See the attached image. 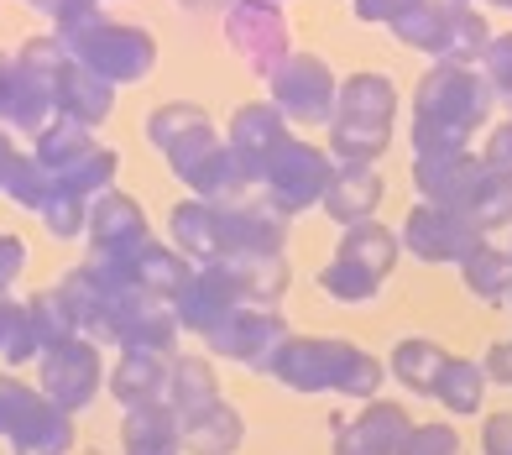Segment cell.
<instances>
[{
  "label": "cell",
  "instance_id": "obj_1",
  "mask_svg": "<svg viewBox=\"0 0 512 455\" xmlns=\"http://www.w3.org/2000/svg\"><path fill=\"white\" fill-rule=\"evenodd\" d=\"M492 84L476 63H434L413 89V152H460L492 121Z\"/></svg>",
  "mask_w": 512,
  "mask_h": 455
},
{
  "label": "cell",
  "instance_id": "obj_2",
  "mask_svg": "<svg viewBox=\"0 0 512 455\" xmlns=\"http://www.w3.org/2000/svg\"><path fill=\"white\" fill-rule=\"evenodd\" d=\"M272 377L283 382L288 393H340L371 403L382 398L387 367L382 356L361 351L356 340H335V335H288L283 356H277Z\"/></svg>",
  "mask_w": 512,
  "mask_h": 455
},
{
  "label": "cell",
  "instance_id": "obj_3",
  "mask_svg": "<svg viewBox=\"0 0 512 455\" xmlns=\"http://www.w3.org/2000/svg\"><path fill=\"white\" fill-rule=\"evenodd\" d=\"M392 121H398V84L387 74H351L335 89L330 110V157L340 163H377L392 147Z\"/></svg>",
  "mask_w": 512,
  "mask_h": 455
},
{
  "label": "cell",
  "instance_id": "obj_4",
  "mask_svg": "<svg viewBox=\"0 0 512 455\" xmlns=\"http://www.w3.org/2000/svg\"><path fill=\"white\" fill-rule=\"evenodd\" d=\"M398 257H403V241H398V231H387L382 220L345 225L335 257L319 267V288L330 293L335 304H371L382 293V283L392 278Z\"/></svg>",
  "mask_w": 512,
  "mask_h": 455
},
{
  "label": "cell",
  "instance_id": "obj_5",
  "mask_svg": "<svg viewBox=\"0 0 512 455\" xmlns=\"http://www.w3.org/2000/svg\"><path fill=\"white\" fill-rule=\"evenodd\" d=\"M63 48L74 63L95 68L110 84H142L157 68V37L147 27H136V21L95 16V21H84L79 32H63Z\"/></svg>",
  "mask_w": 512,
  "mask_h": 455
},
{
  "label": "cell",
  "instance_id": "obj_6",
  "mask_svg": "<svg viewBox=\"0 0 512 455\" xmlns=\"http://www.w3.org/2000/svg\"><path fill=\"white\" fill-rule=\"evenodd\" d=\"M209 220H215V252H220V262L225 257H277L288 246V225H293L262 189H251L241 199L209 204Z\"/></svg>",
  "mask_w": 512,
  "mask_h": 455
},
{
  "label": "cell",
  "instance_id": "obj_7",
  "mask_svg": "<svg viewBox=\"0 0 512 455\" xmlns=\"http://www.w3.org/2000/svg\"><path fill=\"white\" fill-rule=\"evenodd\" d=\"M330 178H335L330 152L314 147V142H304V136H288L283 152L272 157V168H267V178H262L256 189H262L288 220H298L304 210H319V204H324Z\"/></svg>",
  "mask_w": 512,
  "mask_h": 455
},
{
  "label": "cell",
  "instance_id": "obj_8",
  "mask_svg": "<svg viewBox=\"0 0 512 455\" xmlns=\"http://www.w3.org/2000/svg\"><path fill=\"white\" fill-rule=\"evenodd\" d=\"M105 377H110V367L100 361V346L84 340V335H74V340H63V346L37 356V388L53 408H63V414H84V408L100 398Z\"/></svg>",
  "mask_w": 512,
  "mask_h": 455
},
{
  "label": "cell",
  "instance_id": "obj_9",
  "mask_svg": "<svg viewBox=\"0 0 512 455\" xmlns=\"http://www.w3.org/2000/svg\"><path fill=\"white\" fill-rule=\"evenodd\" d=\"M288 335L293 330H288V320L277 309L241 304V309H230L204 340H209V351H215L220 361H241V367L272 377L277 356H283V346H288Z\"/></svg>",
  "mask_w": 512,
  "mask_h": 455
},
{
  "label": "cell",
  "instance_id": "obj_10",
  "mask_svg": "<svg viewBox=\"0 0 512 455\" xmlns=\"http://www.w3.org/2000/svg\"><path fill=\"white\" fill-rule=\"evenodd\" d=\"M398 241H403V252H413L418 262H429V267H460L486 236L455 210V204L418 199L408 210V220H403Z\"/></svg>",
  "mask_w": 512,
  "mask_h": 455
},
{
  "label": "cell",
  "instance_id": "obj_11",
  "mask_svg": "<svg viewBox=\"0 0 512 455\" xmlns=\"http://www.w3.org/2000/svg\"><path fill=\"white\" fill-rule=\"evenodd\" d=\"M267 89H272L267 100L288 116V126L293 121L298 126H324L330 110H335L340 79H335V68L324 63L319 53H288L283 63H277V74L267 79Z\"/></svg>",
  "mask_w": 512,
  "mask_h": 455
},
{
  "label": "cell",
  "instance_id": "obj_12",
  "mask_svg": "<svg viewBox=\"0 0 512 455\" xmlns=\"http://www.w3.org/2000/svg\"><path fill=\"white\" fill-rule=\"evenodd\" d=\"M225 42L236 48V58L251 68L256 79H272L277 63H283L288 48V16L272 0H236L225 11Z\"/></svg>",
  "mask_w": 512,
  "mask_h": 455
},
{
  "label": "cell",
  "instance_id": "obj_13",
  "mask_svg": "<svg viewBox=\"0 0 512 455\" xmlns=\"http://www.w3.org/2000/svg\"><path fill=\"white\" fill-rule=\"evenodd\" d=\"M178 314L168 299H157L147 288H126L121 299H115V320H110V346L121 351H162V356H178Z\"/></svg>",
  "mask_w": 512,
  "mask_h": 455
},
{
  "label": "cell",
  "instance_id": "obj_14",
  "mask_svg": "<svg viewBox=\"0 0 512 455\" xmlns=\"http://www.w3.org/2000/svg\"><path fill=\"white\" fill-rule=\"evenodd\" d=\"M84 231H89V257H100V262H131L152 241L147 210L121 189H105V194L89 199V225Z\"/></svg>",
  "mask_w": 512,
  "mask_h": 455
},
{
  "label": "cell",
  "instance_id": "obj_15",
  "mask_svg": "<svg viewBox=\"0 0 512 455\" xmlns=\"http://www.w3.org/2000/svg\"><path fill=\"white\" fill-rule=\"evenodd\" d=\"M293 136L288 116L277 110L272 100H246L236 116H230V131H225V147L236 152V163L246 168V184L256 189L272 168V157L283 152V142Z\"/></svg>",
  "mask_w": 512,
  "mask_h": 455
},
{
  "label": "cell",
  "instance_id": "obj_16",
  "mask_svg": "<svg viewBox=\"0 0 512 455\" xmlns=\"http://www.w3.org/2000/svg\"><path fill=\"white\" fill-rule=\"evenodd\" d=\"M408 429H413V419L403 403L371 398V403H361V414L330 419V440H335V455H398Z\"/></svg>",
  "mask_w": 512,
  "mask_h": 455
},
{
  "label": "cell",
  "instance_id": "obj_17",
  "mask_svg": "<svg viewBox=\"0 0 512 455\" xmlns=\"http://www.w3.org/2000/svg\"><path fill=\"white\" fill-rule=\"evenodd\" d=\"M481 173H486V163L471 147H460V152H413V189L429 204H455L460 210V199L476 189Z\"/></svg>",
  "mask_w": 512,
  "mask_h": 455
},
{
  "label": "cell",
  "instance_id": "obj_18",
  "mask_svg": "<svg viewBox=\"0 0 512 455\" xmlns=\"http://www.w3.org/2000/svg\"><path fill=\"white\" fill-rule=\"evenodd\" d=\"M382 194H387V178L377 173V163H335V178H330V189H324L319 210L345 231V225L377 220Z\"/></svg>",
  "mask_w": 512,
  "mask_h": 455
},
{
  "label": "cell",
  "instance_id": "obj_19",
  "mask_svg": "<svg viewBox=\"0 0 512 455\" xmlns=\"http://www.w3.org/2000/svg\"><path fill=\"white\" fill-rule=\"evenodd\" d=\"M230 309H241V293H236V283H230V272H225L220 262H215V267H194L189 288L173 299L178 325L194 330V335H209Z\"/></svg>",
  "mask_w": 512,
  "mask_h": 455
},
{
  "label": "cell",
  "instance_id": "obj_20",
  "mask_svg": "<svg viewBox=\"0 0 512 455\" xmlns=\"http://www.w3.org/2000/svg\"><path fill=\"white\" fill-rule=\"evenodd\" d=\"M168 382H173V356L121 351V361H115L110 377H105V388L121 408H147V403H168Z\"/></svg>",
  "mask_w": 512,
  "mask_h": 455
},
{
  "label": "cell",
  "instance_id": "obj_21",
  "mask_svg": "<svg viewBox=\"0 0 512 455\" xmlns=\"http://www.w3.org/2000/svg\"><path fill=\"white\" fill-rule=\"evenodd\" d=\"M178 435H183V455H236L246 440V419H241V408L215 398V403H199L189 414H178Z\"/></svg>",
  "mask_w": 512,
  "mask_h": 455
},
{
  "label": "cell",
  "instance_id": "obj_22",
  "mask_svg": "<svg viewBox=\"0 0 512 455\" xmlns=\"http://www.w3.org/2000/svg\"><path fill=\"white\" fill-rule=\"evenodd\" d=\"M121 455H183L173 403L121 408Z\"/></svg>",
  "mask_w": 512,
  "mask_h": 455
},
{
  "label": "cell",
  "instance_id": "obj_23",
  "mask_svg": "<svg viewBox=\"0 0 512 455\" xmlns=\"http://www.w3.org/2000/svg\"><path fill=\"white\" fill-rule=\"evenodd\" d=\"M110 110H115V84L100 79L95 68H84V63H68L63 79H58V116L95 131L100 121H110Z\"/></svg>",
  "mask_w": 512,
  "mask_h": 455
},
{
  "label": "cell",
  "instance_id": "obj_24",
  "mask_svg": "<svg viewBox=\"0 0 512 455\" xmlns=\"http://www.w3.org/2000/svg\"><path fill=\"white\" fill-rule=\"evenodd\" d=\"M126 272H131V283L136 288H147V293H157V299H178L183 288H189V278H194V262L178 252L173 241H147L142 252H136L131 262H121Z\"/></svg>",
  "mask_w": 512,
  "mask_h": 455
},
{
  "label": "cell",
  "instance_id": "obj_25",
  "mask_svg": "<svg viewBox=\"0 0 512 455\" xmlns=\"http://www.w3.org/2000/svg\"><path fill=\"white\" fill-rule=\"evenodd\" d=\"M445 361H450V351L439 346V340H429V335H408V340H398V346H392V356H387V377H398L403 388L418 393V398H434Z\"/></svg>",
  "mask_w": 512,
  "mask_h": 455
},
{
  "label": "cell",
  "instance_id": "obj_26",
  "mask_svg": "<svg viewBox=\"0 0 512 455\" xmlns=\"http://www.w3.org/2000/svg\"><path fill=\"white\" fill-rule=\"evenodd\" d=\"M220 267L230 272V283H236L241 304L277 309V299L288 293V262H283V252H277V257H225Z\"/></svg>",
  "mask_w": 512,
  "mask_h": 455
},
{
  "label": "cell",
  "instance_id": "obj_27",
  "mask_svg": "<svg viewBox=\"0 0 512 455\" xmlns=\"http://www.w3.org/2000/svg\"><path fill=\"white\" fill-rule=\"evenodd\" d=\"M168 241H173L194 267H215V262H220V252H215V220H209V199H194V194H189L183 204H173Z\"/></svg>",
  "mask_w": 512,
  "mask_h": 455
},
{
  "label": "cell",
  "instance_id": "obj_28",
  "mask_svg": "<svg viewBox=\"0 0 512 455\" xmlns=\"http://www.w3.org/2000/svg\"><path fill=\"white\" fill-rule=\"evenodd\" d=\"M74 440H79L74 414H63V408H53V403H42L6 445H11V455H74Z\"/></svg>",
  "mask_w": 512,
  "mask_h": 455
},
{
  "label": "cell",
  "instance_id": "obj_29",
  "mask_svg": "<svg viewBox=\"0 0 512 455\" xmlns=\"http://www.w3.org/2000/svg\"><path fill=\"white\" fill-rule=\"evenodd\" d=\"M460 215L476 225L481 236H492V231H507L512 225V173H497V168H486L476 178V189L460 199Z\"/></svg>",
  "mask_w": 512,
  "mask_h": 455
},
{
  "label": "cell",
  "instance_id": "obj_30",
  "mask_svg": "<svg viewBox=\"0 0 512 455\" xmlns=\"http://www.w3.org/2000/svg\"><path fill=\"white\" fill-rule=\"evenodd\" d=\"M460 283L471 288V299L502 309L507 293H512V257L502 252V246H486V241H481L476 252L460 262Z\"/></svg>",
  "mask_w": 512,
  "mask_h": 455
},
{
  "label": "cell",
  "instance_id": "obj_31",
  "mask_svg": "<svg viewBox=\"0 0 512 455\" xmlns=\"http://www.w3.org/2000/svg\"><path fill=\"white\" fill-rule=\"evenodd\" d=\"M220 398V372L209 356H194V351H178L173 356V382H168V403L173 414H189L199 403H215Z\"/></svg>",
  "mask_w": 512,
  "mask_h": 455
},
{
  "label": "cell",
  "instance_id": "obj_32",
  "mask_svg": "<svg viewBox=\"0 0 512 455\" xmlns=\"http://www.w3.org/2000/svg\"><path fill=\"white\" fill-rule=\"evenodd\" d=\"M481 398H486V372H481V361L450 356L445 372H439L434 403L445 408V414H481Z\"/></svg>",
  "mask_w": 512,
  "mask_h": 455
},
{
  "label": "cell",
  "instance_id": "obj_33",
  "mask_svg": "<svg viewBox=\"0 0 512 455\" xmlns=\"http://www.w3.org/2000/svg\"><path fill=\"white\" fill-rule=\"evenodd\" d=\"M89 147H95V131L89 126H79V121H68V116H58L48 131H37L32 136V157L48 173H58V168H68L74 157H84Z\"/></svg>",
  "mask_w": 512,
  "mask_h": 455
},
{
  "label": "cell",
  "instance_id": "obj_34",
  "mask_svg": "<svg viewBox=\"0 0 512 455\" xmlns=\"http://www.w3.org/2000/svg\"><path fill=\"white\" fill-rule=\"evenodd\" d=\"M27 320H32V335H37V351H53L63 346V340H74V314H68V304L58 299V288H42V293H27Z\"/></svg>",
  "mask_w": 512,
  "mask_h": 455
},
{
  "label": "cell",
  "instance_id": "obj_35",
  "mask_svg": "<svg viewBox=\"0 0 512 455\" xmlns=\"http://www.w3.org/2000/svg\"><path fill=\"white\" fill-rule=\"evenodd\" d=\"M199 126H209V110H204V105H194V100H168V105H157L152 116H147V142H152L157 152H168L178 136H189V131H199Z\"/></svg>",
  "mask_w": 512,
  "mask_h": 455
},
{
  "label": "cell",
  "instance_id": "obj_36",
  "mask_svg": "<svg viewBox=\"0 0 512 455\" xmlns=\"http://www.w3.org/2000/svg\"><path fill=\"white\" fill-rule=\"evenodd\" d=\"M58 184H53V173L37 163L32 152H16L11 157V173H6V194L21 204V210H42L48 204V194H53Z\"/></svg>",
  "mask_w": 512,
  "mask_h": 455
},
{
  "label": "cell",
  "instance_id": "obj_37",
  "mask_svg": "<svg viewBox=\"0 0 512 455\" xmlns=\"http://www.w3.org/2000/svg\"><path fill=\"white\" fill-rule=\"evenodd\" d=\"M42 403H48V398H42V388H32V382H21L11 372H0V440H11Z\"/></svg>",
  "mask_w": 512,
  "mask_h": 455
},
{
  "label": "cell",
  "instance_id": "obj_38",
  "mask_svg": "<svg viewBox=\"0 0 512 455\" xmlns=\"http://www.w3.org/2000/svg\"><path fill=\"white\" fill-rule=\"evenodd\" d=\"M37 215H42V225H48L58 241H79L84 225H89V199L84 194H68V189H53Z\"/></svg>",
  "mask_w": 512,
  "mask_h": 455
},
{
  "label": "cell",
  "instance_id": "obj_39",
  "mask_svg": "<svg viewBox=\"0 0 512 455\" xmlns=\"http://www.w3.org/2000/svg\"><path fill=\"white\" fill-rule=\"evenodd\" d=\"M476 68L486 74V84H492V100L512 110V32H492Z\"/></svg>",
  "mask_w": 512,
  "mask_h": 455
},
{
  "label": "cell",
  "instance_id": "obj_40",
  "mask_svg": "<svg viewBox=\"0 0 512 455\" xmlns=\"http://www.w3.org/2000/svg\"><path fill=\"white\" fill-rule=\"evenodd\" d=\"M225 142V136L215 131V121H209V126H199V131H189V136H178V142L168 147V152H162V157H168V168H173V178H178V184H183V178H189L199 163H204V157L209 152H215Z\"/></svg>",
  "mask_w": 512,
  "mask_h": 455
},
{
  "label": "cell",
  "instance_id": "obj_41",
  "mask_svg": "<svg viewBox=\"0 0 512 455\" xmlns=\"http://www.w3.org/2000/svg\"><path fill=\"white\" fill-rule=\"evenodd\" d=\"M398 455H460V435H455V424H445V419L413 424Z\"/></svg>",
  "mask_w": 512,
  "mask_h": 455
},
{
  "label": "cell",
  "instance_id": "obj_42",
  "mask_svg": "<svg viewBox=\"0 0 512 455\" xmlns=\"http://www.w3.org/2000/svg\"><path fill=\"white\" fill-rule=\"evenodd\" d=\"M0 356H6V367H27V361H37V335H32V320H27V304L16 299L11 309V325H6V346H0Z\"/></svg>",
  "mask_w": 512,
  "mask_h": 455
},
{
  "label": "cell",
  "instance_id": "obj_43",
  "mask_svg": "<svg viewBox=\"0 0 512 455\" xmlns=\"http://www.w3.org/2000/svg\"><path fill=\"white\" fill-rule=\"evenodd\" d=\"M100 6H105V0H48V21H53V32L63 37V32H79L84 21L105 16Z\"/></svg>",
  "mask_w": 512,
  "mask_h": 455
},
{
  "label": "cell",
  "instance_id": "obj_44",
  "mask_svg": "<svg viewBox=\"0 0 512 455\" xmlns=\"http://www.w3.org/2000/svg\"><path fill=\"white\" fill-rule=\"evenodd\" d=\"M21 267H27V241H21V236H11V231H0V293H6V288H16Z\"/></svg>",
  "mask_w": 512,
  "mask_h": 455
},
{
  "label": "cell",
  "instance_id": "obj_45",
  "mask_svg": "<svg viewBox=\"0 0 512 455\" xmlns=\"http://www.w3.org/2000/svg\"><path fill=\"white\" fill-rule=\"evenodd\" d=\"M481 163L497 168V173H512V121L486 131V147H481Z\"/></svg>",
  "mask_w": 512,
  "mask_h": 455
},
{
  "label": "cell",
  "instance_id": "obj_46",
  "mask_svg": "<svg viewBox=\"0 0 512 455\" xmlns=\"http://www.w3.org/2000/svg\"><path fill=\"white\" fill-rule=\"evenodd\" d=\"M408 6H413V0H351L356 21H366V27H392Z\"/></svg>",
  "mask_w": 512,
  "mask_h": 455
},
{
  "label": "cell",
  "instance_id": "obj_47",
  "mask_svg": "<svg viewBox=\"0 0 512 455\" xmlns=\"http://www.w3.org/2000/svg\"><path fill=\"white\" fill-rule=\"evenodd\" d=\"M481 450H486V455H512V414H486V424H481Z\"/></svg>",
  "mask_w": 512,
  "mask_h": 455
},
{
  "label": "cell",
  "instance_id": "obj_48",
  "mask_svg": "<svg viewBox=\"0 0 512 455\" xmlns=\"http://www.w3.org/2000/svg\"><path fill=\"white\" fill-rule=\"evenodd\" d=\"M481 372H486V382H497V388H512V335L497 340V346L481 356Z\"/></svg>",
  "mask_w": 512,
  "mask_h": 455
},
{
  "label": "cell",
  "instance_id": "obj_49",
  "mask_svg": "<svg viewBox=\"0 0 512 455\" xmlns=\"http://www.w3.org/2000/svg\"><path fill=\"white\" fill-rule=\"evenodd\" d=\"M16 84H21L16 53H0V121H6V110H11V100H16Z\"/></svg>",
  "mask_w": 512,
  "mask_h": 455
},
{
  "label": "cell",
  "instance_id": "obj_50",
  "mask_svg": "<svg viewBox=\"0 0 512 455\" xmlns=\"http://www.w3.org/2000/svg\"><path fill=\"white\" fill-rule=\"evenodd\" d=\"M173 6H183V11L204 16V11H230V6H236V0H173Z\"/></svg>",
  "mask_w": 512,
  "mask_h": 455
},
{
  "label": "cell",
  "instance_id": "obj_51",
  "mask_svg": "<svg viewBox=\"0 0 512 455\" xmlns=\"http://www.w3.org/2000/svg\"><path fill=\"white\" fill-rule=\"evenodd\" d=\"M11 157H16V147H11V136H6V126H0V189H6V173H11Z\"/></svg>",
  "mask_w": 512,
  "mask_h": 455
},
{
  "label": "cell",
  "instance_id": "obj_52",
  "mask_svg": "<svg viewBox=\"0 0 512 455\" xmlns=\"http://www.w3.org/2000/svg\"><path fill=\"white\" fill-rule=\"evenodd\" d=\"M11 309H16V299H11V293H0V346H6V325H11Z\"/></svg>",
  "mask_w": 512,
  "mask_h": 455
},
{
  "label": "cell",
  "instance_id": "obj_53",
  "mask_svg": "<svg viewBox=\"0 0 512 455\" xmlns=\"http://www.w3.org/2000/svg\"><path fill=\"white\" fill-rule=\"evenodd\" d=\"M434 6H450V11H471V0H434Z\"/></svg>",
  "mask_w": 512,
  "mask_h": 455
},
{
  "label": "cell",
  "instance_id": "obj_54",
  "mask_svg": "<svg viewBox=\"0 0 512 455\" xmlns=\"http://www.w3.org/2000/svg\"><path fill=\"white\" fill-rule=\"evenodd\" d=\"M27 6H37V11H48V0H27Z\"/></svg>",
  "mask_w": 512,
  "mask_h": 455
},
{
  "label": "cell",
  "instance_id": "obj_55",
  "mask_svg": "<svg viewBox=\"0 0 512 455\" xmlns=\"http://www.w3.org/2000/svg\"><path fill=\"white\" fill-rule=\"evenodd\" d=\"M492 6H502V11H512V0H492Z\"/></svg>",
  "mask_w": 512,
  "mask_h": 455
},
{
  "label": "cell",
  "instance_id": "obj_56",
  "mask_svg": "<svg viewBox=\"0 0 512 455\" xmlns=\"http://www.w3.org/2000/svg\"><path fill=\"white\" fill-rule=\"evenodd\" d=\"M507 309H512V293H507Z\"/></svg>",
  "mask_w": 512,
  "mask_h": 455
},
{
  "label": "cell",
  "instance_id": "obj_57",
  "mask_svg": "<svg viewBox=\"0 0 512 455\" xmlns=\"http://www.w3.org/2000/svg\"><path fill=\"white\" fill-rule=\"evenodd\" d=\"M272 6H283V0H272Z\"/></svg>",
  "mask_w": 512,
  "mask_h": 455
},
{
  "label": "cell",
  "instance_id": "obj_58",
  "mask_svg": "<svg viewBox=\"0 0 512 455\" xmlns=\"http://www.w3.org/2000/svg\"><path fill=\"white\" fill-rule=\"evenodd\" d=\"M507 257H512V246H507Z\"/></svg>",
  "mask_w": 512,
  "mask_h": 455
}]
</instances>
